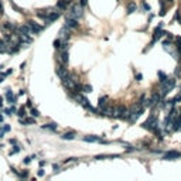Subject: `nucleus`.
I'll return each instance as SVG.
<instances>
[{
	"instance_id": "nucleus-1",
	"label": "nucleus",
	"mask_w": 181,
	"mask_h": 181,
	"mask_svg": "<svg viewBox=\"0 0 181 181\" xmlns=\"http://www.w3.org/2000/svg\"><path fill=\"white\" fill-rule=\"evenodd\" d=\"M130 112V117H129V122H135V120H137L142 115H143V112H145V106L142 105V102H139V103H136V105H133V108L129 110Z\"/></svg>"
},
{
	"instance_id": "nucleus-2",
	"label": "nucleus",
	"mask_w": 181,
	"mask_h": 181,
	"mask_svg": "<svg viewBox=\"0 0 181 181\" xmlns=\"http://www.w3.org/2000/svg\"><path fill=\"white\" fill-rule=\"evenodd\" d=\"M61 82H62V85L68 89V91H75V86H76V78L75 76H65V78H62L61 79Z\"/></svg>"
},
{
	"instance_id": "nucleus-3",
	"label": "nucleus",
	"mask_w": 181,
	"mask_h": 181,
	"mask_svg": "<svg viewBox=\"0 0 181 181\" xmlns=\"http://www.w3.org/2000/svg\"><path fill=\"white\" fill-rule=\"evenodd\" d=\"M76 101H78V102H79V103H81L84 108L86 109V110H91V112H96V109H93L92 106H91V103H89L88 98H86V96H84L81 92L76 95Z\"/></svg>"
},
{
	"instance_id": "nucleus-4",
	"label": "nucleus",
	"mask_w": 181,
	"mask_h": 181,
	"mask_svg": "<svg viewBox=\"0 0 181 181\" xmlns=\"http://www.w3.org/2000/svg\"><path fill=\"white\" fill-rule=\"evenodd\" d=\"M68 17H72V19H76V20L79 17H82V6L81 4H74L71 7V10H70Z\"/></svg>"
},
{
	"instance_id": "nucleus-5",
	"label": "nucleus",
	"mask_w": 181,
	"mask_h": 181,
	"mask_svg": "<svg viewBox=\"0 0 181 181\" xmlns=\"http://www.w3.org/2000/svg\"><path fill=\"white\" fill-rule=\"evenodd\" d=\"M161 27H163V24H158V27H156V30H154V34H153V41H151V44H150V45H153V44H154L157 40H160L161 37L166 34V33L161 30Z\"/></svg>"
},
{
	"instance_id": "nucleus-6",
	"label": "nucleus",
	"mask_w": 181,
	"mask_h": 181,
	"mask_svg": "<svg viewBox=\"0 0 181 181\" xmlns=\"http://www.w3.org/2000/svg\"><path fill=\"white\" fill-rule=\"evenodd\" d=\"M55 72H57V75H58V78H60V79H62V78H65V76H68V75H70L68 68H65V65H62V64H60V65L57 67Z\"/></svg>"
},
{
	"instance_id": "nucleus-7",
	"label": "nucleus",
	"mask_w": 181,
	"mask_h": 181,
	"mask_svg": "<svg viewBox=\"0 0 181 181\" xmlns=\"http://www.w3.org/2000/svg\"><path fill=\"white\" fill-rule=\"evenodd\" d=\"M27 24H29V27L31 29V31H33V34H38V33H41L42 31V26H40V24H37L36 21H33V20H29L27 21Z\"/></svg>"
},
{
	"instance_id": "nucleus-8",
	"label": "nucleus",
	"mask_w": 181,
	"mask_h": 181,
	"mask_svg": "<svg viewBox=\"0 0 181 181\" xmlns=\"http://www.w3.org/2000/svg\"><path fill=\"white\" fill-rule=\"evenodd\" d=\"M177 158H181V153L177 150H171L164 154V160H177Z\"/></svg>"
},
{
	"instance_id": "nucleus-9",
	"label": "nucleus",
	"mask_w": 181,
	"mask_h": 181,
	"mask_svg": "<svg viewBox=\"0 0 181 181\" xmlns=\"http://www.w3.org/2000/svg\"><path fill=\"white\" fill-rule=\"evenodd\" d=\"M58 61H60V64H62V65H67V64H68V61H70L68 50H62V51H61V54H60V57H58Z\"/></svg>"
},
{
	"instance_id": "nucleus-10",
	"label": "nucleus",
	"mask_w": 181,
	"mask_h": 181,
	"mask_svg": "<svg viewBox=\"0 0 181 181\" xmlns=\"http://www.w3.org/2000/svg\"><path fill=\"white\" fill-rule=\"evenodd\" d=\"M57 19H60V13H57V11H50L48 16L44 19V21H45L47 24H51V23H54Z\"/></svg>"
},
{
	"instance_id": "nucleus-11",
	"label": "nucleus",
	"mask_w": 181,
	"mask_h": 181,
	"mask_svg": "<svg viewBox=\"0 0 181 181\" xmlns=\"http://www.w3.org/2000/svg\"><path fill=\"white\" fill-rule=\"evenodd\" d=\"M60 37H61L64 41H68V38L71 37V29L67 27V26H64V27L60 30Z\"/></svg>"
},
{
	"instance_id": "nucleus-12",
	"label": "nucleus",
	"mask_w": 181,
	"mask_h": 181,
	"mask_svg": "<svg viewBox=\"0 0 181 181\" xmlns=\"http://www.w3.org/2000/svg\"><path fill=\"white\" fill-rule=\"evenodd\" d=\"M65 26H67V27H70L71 30H74V29H76V27L79 26V23H78V20H76V19L67 17V20H65Z\"/></svg>"
},
{
	"instance_id": "nucleus-13",
	"label": "nucleus",
	"mask_w": 181,
	"mask_h": 181,
	"mask_svg": "<svg viewBox=\"0 0 181 181\" xmlns=\"http://www.w3.org/2000/svg\"><path fill=\"white\" fill-rule=\"evenodd\" d=\"M17 33H19V34H26V36L33 34V31H31V29L29 27V24H24V26L17 27Z\"/></svg>"
},
{
	"instance_id": "nucleus-14",
	"label": "nucleus",
	"mask_w": 181,
	"mask_h": 181,
	"mask_svg": "<svg viewBox=\"0 0 181 181\" xmlns=\"http://www.w3.org/2000/svg\"><path fill=\"white\" fill-rule=\"evenodd\" d=\"M84 142H88V143H102V139L101 136H85L84 137Z\"/></svg>"
},
{
	"instance_id": "nucleus-15",
	"label": "nucleus",
	"mask_w": 181,
	"mask_h": 181,
	"mask_svg": "<svg viewBox=\"0 0 181 181\" xmlns=\"http://www.w3.org/2000/svg\"><path fill=\"white\" fill-rule=\"evenodd\" d=\"M70 3H71V0H58V3H57V9H60V10H65V9L70 6Z\"/></svg>"
},
{
	"instance_id": "nucleus-16",
	"label": "nucleus",
	"mask_w": 181,
	"mask_h": 181,
	"mask_svg": "<svg viewBox=\"0 0 181 181\" xmlns=\"http://www.w3.org/2000/svg\"><path fill=\"white\" fill-rule=\"evenodd\" d=\"M1 27H3L4 30H9V31H17V26H14V24H11L10 21H4Z\"/></svg>"
},
{
	"instance_id": "nucleus-17",
	"label": "nucleus",
	"mask_w": 181,
	"mask_h": 181,
	"mask_svg": "<svg viewBox=\"0 0 181 181\" xmlns=\"http://www.w3.org/2000/svg\"><path fill=\"white\" fill-rule=\"evenodd\" d=\"M6 99H7L10 103H14V102H16V99H17V96H14V95H13V92H11L10 89H7V91H6Z\"/></svg>"
},
{
	"instance_id": "nucleus-18",
	"label": "nucleus",
	"mask_w": 181,
	"mask_h": 181,
	"mask_svg": "<svg viewBox=\"0 0 181 181\" xmlns=\"http://www.w3.org/2000/svg\"><path fill=\"white\" fill-rule=\"evenodd\" d=\"M75 132H68V133H64L62 136H61V139H64V140H74L75 139Z\"/></svg>"
},
{
	"instance_id": "nucleus-19",
	"label": "nucleus",
	"mask_w": 181,
	"mask_h": 181,
	"mask_svg": "<svg viewBox=\"0 0 181 181\" xmlns=\"http://www.w3.org/2000/svg\"><path fill=\"white\" fill-rule=\"evenodd\" d=\"M20 123L21 125H33V123H36V119L34 117H27V119H20Z\"/></svg>"
},
{
	"instance_id": "nucleus-20",
	"label": "nucleus",
	"mask_w": 181,
	"mask_h": 181,
	"mask_svg": "<svg viewBox=\"0 0 181 181\" xmlns=\"http://www.w3.org/2000/svg\"><path fill=\"white\" fill-rule=\"evenodd\" d=\"M137 10V6H136V3H130L129 6H127V14H132V13H135Z\"/></svg>"
},
{
	"instance_id": "nucleus-21",
	"label": "nucleus",
	"mask_w": 181,
	"mask_h": 181,
	"mask_svg": "<svg viewBox=\"0 0 181 181\" xmlns=\"http://www.w3.org/2000/svg\"><path fill=\"white\" fill-rule=\"evenodd\" d=\"M48 13H50V10H38V11H37V16H38L40 19L44 20V19L48 16Z\"/></svg>"
},
{
	"instance_id": "nucleus-22",
	"label": "nucleus",
	"mask_w": 181,
	"mask_h": 181,
	"mask_svg": "<svg viewBox=\"0 0 181 181\" xmlns=\"http://www.w3.org/2000/svg\"><path fill=\"white\" fill-rule=\"evenodd\" d=\"M57 123H47V125H42V129H50V130H57Z\"/></svg>"
},
{
	"instance_id": "nucleus-23",
	"label": "nucleus",
	"mask_w": 181,
	"mask_h": 181,
	"mask_svg": "<svg viewBox=\"0 0 181 181\" xmlns=\"http://www.w3.org/2000/svg\"><path fill=\"white\" fill-rule=\"evenodd\" d=\"M180 101H181V93H178V95H176V96L170 101V105H173V106H174V105H176V103H178Z\"/></svg>"
},
{
	"instance_id": "nucleus-24",
	"label": "nucleus",
	"mask_w": 181,
	"mask_h": 181,
	"mask_svg": "<svg viewBox=\"0 0 181 181\" xmlns=\"http://www.w3.org/2000/svg\"><path fill=\"white\" fill-rule=\"evenodd\" d=\"M103 106H106V96H102V98H99V102H98V108H103Z\"/></svg>"
},
{
	"instance_id": "nucleus-25",
	"label": "nucleus",
	"mask_w": 181,
	"mask_h": 181,
	"mask_svg": "<svg viewBox=\"0 0 181 181\" xmlns=\"http://www.w3.org/2000/svg\"><path fill=\"white\" fill-rule=\"evenodd\" d=\"M10 4H11V7H13V9H14L16 11H19V13H24V10H23L21 7H19V6H17V4H16V3H14L13 0H10Z\"/></svg>"
},
{
	"instance_id": "nucleus-26",
	"label": "nucleus",
	"mask_w": 181,
	"mask_h": 181,
	"mask_svg": "<svg viewBox=\"0 0 181 181\" xmlns=\"http://www.w3.org/2000/svg\"><path fill=\"white\" fill-rule=\"evenodd\" d=\"M61 45H62V40H61V38H57V40L54 41V48L60 50V48H61Z\"/></svg>"
},
{
	"instance_id": "nucleus-27",
	"label": "nucleus",
	"mask_w": 181,
	"mask_h": 181,
	"mask_svg": "<svg viewBox=\"0 0 181 181\" xmlns=\"http://www.w3.org/2000/svg\"><path fill=\"white\" fill-rule=\"evenodd\" d=\"M17 115H19V117H24L27 113H26V108L23 106V108H20L19 110H17Z\"/></svg>"
},
{
	"instance_id": "nucleus-28",
	"label": "nucleus",
	"mask_w": 181,
	"mask_h": 181,
	"mask_svg": "<svg viewBox=\"0 0 181 181\" xmlns=\"http://www.w3.org/2000/svg\"><path fill=\"white\" fill-rule=\"evenodd\" d=\"M158 78H160V82H164V81H166L168 76H167L166 74L163 72V71H158Z\"/></svg>"
},
{
	"instance_id": "nucleus-29",
	"label": "nucleus",
	"mask_w": 181,
	"mask_h": 181,
	"mask_svg": "<svg viewBox=\"0 0 181 181\" xmlns=\"http://www.w3.org/2000/svg\"><path fill=\"white\" fill-rule=\"evenodd\" d=\"M82 92H85V93L92 92V86H91V85H84V86H82Z\"/></svg>"
},
{
	"instance_id": "nucleus-30",
	"label": "nucleus",
	"mask_w": 181,
	"mask_h": 181,
	"mask_svg": "<svg viewBox=\"0 0 181 181\" xmlns=\"http://www.w3.org/2000/svg\"><path fill=\"white\" fill-rule=\"evenodd\" d=\"M30 113H31V116H33V117H38V116H40V112H38L36 108H31Z\"/></svg>"
},
{
	"instance_id": "nucleus-31",
	"label": "nucleus",
	"mask_w": 181,
	"mask_h": 181,
	"mask_svg": "<svg viewBox=\"0 0 181 181\" xmlns=\"http://www.w3.org/2000/svg\"><path fill=\"white\" fill-rule=\"evenodd\" d=\"M19 151H20V146H14V149L10 151V156H11V154H16V153H19Z\"/></svg>"
},
{
	"instance_id": "nucleus-32",
	"label": "nucleus",
	"mask_w": 181,
	"mask_h": 181,
	"mask_svg": "<svg viewBox=\"0 0 181 181\" xmlns=\"http://www.w3.org/2000/svg\"><path fill=\"white\" fill-rule=\"evenodd\" d=\"M10 129H11V127H10L9 125H4V126H3V130H4V132H10Z\"/></svg>"
},
{
	"instance_id": "nucleus-33",
	"label": "nucleus",
	"mask_w": 181,
	"mask_h": 181,
	"mask_svg": "<svg viewBox=\"0 0 181 181\" xmlns=\"http://www.w3.org/2000/svg\"><path fill=\"white\" fill-rule=\"evenodd\" d=\"M31 158H33V157H26V158H24V164H30Z\"/></svg>"
},
{
	"instance_id": "nucleus-34",
	"label": "nucleus",
	"mask_w": 181,
	"mask_h": 181,
	"mask_svg": "<svg viewBox=\"0 0 181 181\" xmlns=\"http://www.w3.org/2000/svg\"><path fill=\"white\" fill-rule=\"evenodd\" d=\"M143 9H145L146 11H150V6H149V4H146V3H143Z\"/></svg>"
},
{
	"instance_id": "nucleus-35",
	"label": "nucleus",
	"mask_w": 181,
	"mask_h": 181,
	"mask_svg": "<svg viewBox=\"0 0 181 181\" xmlns=\"http://www.w3.org/2000/svg\"><path fill=\"white\" fill-rule=\"evenodd\" d=\"M26 106H29V108H33V103H31V101H30V99L27 101V103H26Z\"/></svg>"
},
{
	"instance_id": "nucleus-36",
	"label": "nucleus",
	"mask_w": 181,
	"mask_h": 181,
	"mask_svg": "<svg viewBox=\"0 0 181 181\" xmlns=\"http://www.w3.org/2000/svg\"><path fill=\"white\" fill-rule=\"evenodd\" d=\"M4 113H6V115H11V113H13V110H11V109H6V110H4Z\"/></svg>"
},
{
	"instance_id": "nucleus-37",
	"label": "nucleus",
	"mask_w": 181,
	"mask_h": 181,
	"mask_svg": "<svg viewBox=\"0 0 181 181\" xmlns=\"http://www.w3.org/2000/svg\"><path fill=\"white\" fill-rule=\"evenodd\" d=\"M42 176H44V170L40 168V170H38V177H42Z\"/></svg>"
},
{
	"instance_id": "nucleus-38",
	"label": "nucleus",
	"mask_w": 181,
	"mask_h": 181,
	"mask_svg": "<svg viewBox=\"0 0 181 181\" xmlns=\"http://www.w3.org/2000/svg\"><path fill=\"white\" fill-rule=\"evenodd\" d=\"M136 78H137V81H142V74H137Z\"/></svg>"
},
{
	"instance_id": "nucleus-39",
	"label": "nucleus",
	"mask_w": 181,
	"mask_h": 181,
	"mask_svg": "<svg viewBox=\"0 0 181 181\" xmlns=\"http://www.w3.org/2000/svg\"><path fill=\"white\" fill-rule=\"evenodd\" d=\"M52 167H54V170H55V171H58V168H60V166H58V164H54Z\"/></svg>"
},
{
	"instance_id": "nucleus-40",
	"label": "nucleus",
	"mask_w": 181,
	"mask_h": 181,
	"mask_svg": "<svg viewBox=\"0 0 181 181\" xmlns=\"http://www.w3.org/2000/svg\"><path fill=\"white\" fill-rule=\"evenodd\" d=\"M24 93H26V91H24V89H21V91L19 92V95H24Z\"/></svg>"
},
{
	"instance_id": "nucleus-41",
	"label": "nucleus",
	"mask_w": 181,
	"mask_h": 181,
	"mask_svg": "<svg viewBox=\"0 0 181 181\" xmlns=\"http://www.w3.org/2000/svg\"><path fill=\"white\" fill-rule=\"evenodd\" d=\"M10 143H11V145H16L17 142H16V139H11V140H10Z\"/></svg>"
},
{
	"instance_id": "nucleus-42",
	"label": "nucleus",
	"mask_w": 181,
	"mask_h": 181,
	"mask_svg": "<svg viewBox=\"0 0 181 181\" xmlns=\"http://www.w3.org/2000/svg\"><path fill=\"white\" fill-rule=\"evenodd\" d=\"M0 13H3V6H1V1H0Z\"/></svg>"
},
{
	"instance_id": "nucleus-43",
	"label": "nucleus",
	"mask_w": 181,
	"mask_h": 181,
	"mask_svg": "<svg viewBox=\"0 0 181 181\" xmlns=\"http://www.w3.org/2000/svg\"><path fill=\"white\" fill-rule=\"evenodd\" d=\"M0 122H3V116L1 115H0Z\"/></svg>"
},
{
	"instance_id": "nucleus-44",
	"label": "nucleus",
	"mask_w": 181,
	"mask_h": 181,
	"mask_svg": "<svg viewBox=\"0 0 181 181\" xmlns=\"http://www.w3.org/2000/svg\"><path fill=\"white\" fill-rule=\"evenodd\" d=\"M1 101H3V98H1V96H0V106H1Z\"/></svg>"
}]
</instances>
